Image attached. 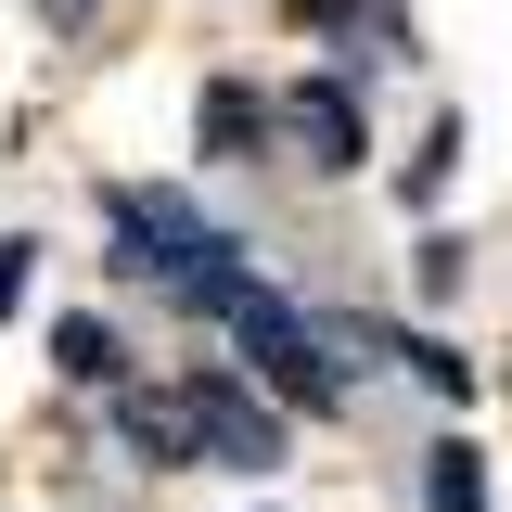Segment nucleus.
Wrapping results in <instances>:
<instances>
[{"label":"nucleus","instance_id":"1","mask_svg":"<svg viewBox=\"0 0 512 512\" xmlns=\"http://www.w3.org/2000/svg\"><path fill=\"white\" fill-rule=\"evenodd\" d=\"M103 218H116V269H128V282H167V295L205 308V320H231V308L256 295L244 244H231V231H205L180 192H103Z\"/></svg>","mask_w":512,"mask_h":512},{"label":"nucleus","instance_id":"8","mask_svg":"<svg viewBox=\"0 0 512 512\" xmlns=\"http://www.w3.org/2000/svg\"><path fill=\"white\" fill-rule=\"evenodd\" d=\"M52 372H64V384H116V333H103L90 308H64V320H52Z\"/></svg>","mask_w":512,"mask_h":512},{"label":"nucleus","instance_id":"3","mask_svg":"<svg viewBox=\"0 0 512 512\" xmlns=\"http://www.w3.org/2000/svg\"><path fill=\"white\" fill-rule=\"evenodd\" d=\"M180 397H192V423H205V461L218 474H282V448H295V410L282 397H256L231 372H192Z\"/></svg>","mask_w":512,"mask_h":512},{"label":"nucleus","instance_id":"2","mask_svg":"<svg viewBox=\"0 0 512 512\" xmlns=\"http://www.w3.org/2000/svg\"><path fill=\"white\" fill-rule=\"evenodd\" d=\"M231 333H244V359H256V372L282 384V410H333V397H346V372H333V333H320V320H295L269 282L231 308Z\"/></svg>","mask_w":512,"mask_h":512},{"label":"nucleus","instance_id":"13","mask_svg":"<svg viewBox=\"0 0 512 512\" xmlns=\"http://www.w3.org/2000/svg\"><path fill=\"white\" fill-rule=\"evenodd\" d=\"M39 13H52V26H90V0H39Z\"/></svg>","mask_w":512,"mask_h":512},{"label":"nucleus","instance_id":"12","mask_svg":"<svg viewBox=\"0 0 512 512\" xmlns=\"http://www.w3.org/2000/svg\"><path fill=\"white\" fill-rule=\"evenodd\" d=\"M26 282H39V244H0V320L26 308Z\"/></svg>","mask_w":512,"mask_h":512},{"label":"nucleus","instance_id":"7","mask_svg":"<svg viewBox=\"0 0 512 512\" xmlns=\"http://www.w3.org/2000/svg\"><path fill=\"white\" fill-rule=\"evenodd\" d=\"M423 512H487V461H474V436H436V448H423Z\"/></svg>","mask_w":512,"mask_h":512},{"label":"nucleus","instance_id":"6","mask_svg":"<svg viewBox=\"0 0 512 512\" xmlns=\"http://www.w3.org/2000/svg\"><path fill=\"white\" fill-rule=\"evenodd\" d=\"M269 128H282V103H256L244 77L205 90V154H218V167H244V141H269Z\"/></svg>","mask_w":512,"mask_h":512},{"label":"nucleus","instance_id":"9","mask_svg":"<svg viewBox=\"0 0 512 512\" xmlns=\"http://www.w3.org/2000/svg\"><path fill=\"white\" fill-rule=\"evenodd\" d=\"M461 269H474V256H461V231H423V244H410V295H423V308H448V295H461Z\"/></svg>","mask_w":512,"mask_h":512},{"label":"nucleus","instance_id":"11","mask_svg":"<svg viewBox=\"0 0 512 512\" xmlns=\"http://www.w3.org/2000/svg\"><path fill=\"white\" fill-rule=\"evenodd\" d=\"M448 167H461V116H436V141L410 154V180H397V192H410V205H436V192H448Z\"/></svg>","mask_w":512,"mask_h":512},{"label":"nucleus","instance_id":"5","mask_svg":"<svg viewBox=\"0 0 512 512\" xmlns=\"http://www.w3.org/2000/svg\"><path fill=\"white\" fill-rule=\"evenodd\" d=\"M116 436L154 461V474H192L205 461V423H192V397H116Z\"/></svg>","mask_w":512,"mask_h":512},{"label":"nucleus","instance_id":"4","mask_svg":"<svg viewBox=\"0 0 512 512\" xmlns=\"http://www.w3.org/2000/svg\"><path fill=\"white\" fill-rule=\"evenodd\" d=\"M282 141H295V167L346 180V167L372 154V103H359V77H346V64H320L308 90H282Z\"/></svg>","mask_w":512,"mask_h":512},{"label":"nucleus","instance_id":"10","mask_svg":"<svg viewBox=\"0 0 512 512\" xmlns=\"http://www.w3.org/2000/svg\"><path fill=\"white\" fill-rule=\"evenodd\" d=\"M397 359H410V384H423V397H474V359H448L436 333H397Z\"/></svg>","mask_w":512,"mask_h":512}]
</instances>
